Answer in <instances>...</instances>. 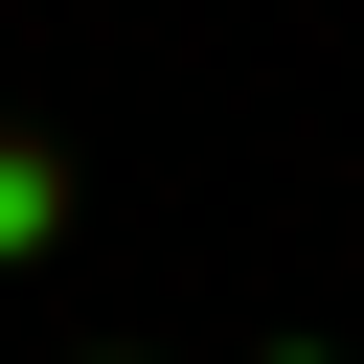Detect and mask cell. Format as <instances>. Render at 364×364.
<instances>
[{
	"label": "cell",
	"mask_w": 364,
	"mask_h": 364,
	"mask_svg": "<svg viewBox=\"0 0 364 364\" xmlns=\"http://www.w3.org/2000/svg\"><path fill=\"white\" fill-rule=\"evenodd\" d=\"M46 228H68V182H46L23 136H0V250H46Z\"/></svg>",
	"instance_id": "6da1fadb"
}]
</instances>
